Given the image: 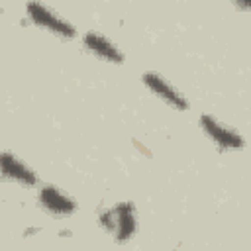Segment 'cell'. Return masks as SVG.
Returning a JSON list of instances; mask_svg holds the SVG:
<instances>
[{
	"label": "cell",
	"mask_w": 251,
	"mask_h": 251,
	"mask_svg": "<svg viewBox=\"0 0 251 251\" xmlns=\"http://www.w3.org/2000/svg\"><path fill=\"white\" fill-rule=\"evenodd\" d=\"M231 4H235L237 8H241V10H247V12H251V0H229Z\"/></svg>",
	"instance_id": "8"
},
{
	"label": "cell",
	"mask_w": 251,
	"mask_h": 251,
	"mask_svg": "<svg viewBox=\"0 0 251 251\" xmlns=\"http://www.w3.org/2000/svg\"><path fill=\"white\" fill-rule=\"evenodd\" d=\"M82 45L88 53H92L94 57H98L106 63H114V65L124 63V53L120 51V47L112 39H108L106 35H102L98 31H86L82 35Z\"/></svg>",
	"instance_id": "7"
},
{
	"label": "cell",
	"mask_w": 251,
	"mask_h": 251,
	"mask_svg": "<svg viewBox=\"0 0 251 251\" xmlns=\"http://www.w3.org/2000/svg\"><path fill=\"white\" fill-rule=\"evenodd\" d=\"M25 16L33 25H37L61 39H73L76 35V29L69 20H65L61 14H57L53 8L45 6L39 0H29L25 4Z\"/></svg>",
	"instance_id": "1"
},
{
	"label": "cell",
	"mask_w": 251,
	"mask_h": 251,
	"mask_svg": "<svg viewBox=\"0 0 251 251\" xmlns=\"http://www.w3.org/2000/svg\"><path fill=\"white\" fill-rule=\"evenodd\" d=\"M0 167H2V176L14 184H20V186H35L37 184V175L35 171L25 165L20 157H16L14 153L10 151H4L2 153V159H0Z\"/></svg>",
	"instance_id": "6"
},
{
	"label": "cell",
	"mask_w": 251,
	"mask_h": 251,
	"mask_svg": "<svg viewBox=\"0 0 251 251\" xmlns=\"http://www.w3.org/2000/svg\"><path fill=\"white\" fill-rule=\"evenodd\" d=\"M100 224L108 233L114 235L116 241H127L137 229L135 206L131 202H120L100 214Z\"/></svg>",
	"instance_id": "2"
},
{
	"label": "cell",
	"mask_w": 251,
	"mask_h": 251,
	"mask_svg": "<svg viewBox=\"0 0 251 251\" xmlns=\"http://www.w3.org/2000/svg\"><path fill=\"white\" fill-rule=\"evenodd\" d=\"M37 202L47 214L57 218L73 216L76 212V202L55 184H43L37 192Z\"/></svg>",
	"instance_id": "5"
},
{
	"label": "cell",
	"mask_w": 251,
	"mask_h": 251,
	"mask_svg": "<svg viewBox=\"0 0 251 251\" xmlns=\"http://www.w3.org/2000/svg\"><path fill=\"white\" fill-rule=\"evenodd\" d=\"M198 124H200V129L208 135V139L222 151H237V149H243L245 141L241 137L239 131H235L233 127H229L227 124L220 122L218 118L210 116V114H202L198 118Z\"/></svg>",
	"instance_id": "3"
},
{
	"label": "cell",
	"mask_w": 251,
	"mask_h": 251,
	"mask_svg": "<svg viewBox=\"0 0 251 251\" xmlns=\"http://www.w3.org/2000/svg\"><path fill=\"white\" fill-rule=\"evenodd\" d=\"M141 80H143V84H145L157 98H161V100H163L165 104H169L171 108H175V110H178V112H182V110L188 108V100L184 98V94H182L173 82H169L163 75H159V73H155V71H147V73H143Z\"/></svg>",
	"instance_id": "4"
}]
</instances>
